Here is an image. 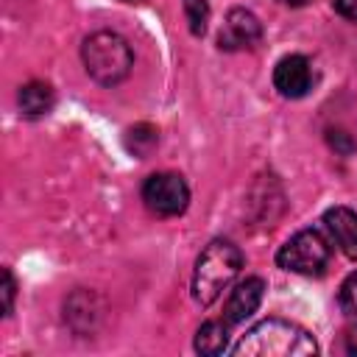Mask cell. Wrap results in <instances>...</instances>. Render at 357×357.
<instances>
[{
	"mask_svg": "<svg viewBox=\"0 0 357 357\" xmlns=\"http://www.w3.org/2000/svg\"><path fill=\"white\" fill-rule=\"evenodd\" d=\"M231 351L234 357H301V354H315L318 346L312 335L298 324L268 318L251 326Z\"/></svg>",
	"mask_w": 357,
	"mask_h": 357,
	"instance_id": "cell-1",
	"label": "cell"
},
{
	"mask_svg": "<svg viewBox=\"0 0 357 357\" xmlns=\"http://www.w3.org/2000/svg\"><path fill=\"white\" fill-rule=\"evenodd\" d=\"M243 268V251L229 243V240H212L198 262H195V273H192V296L198 304H212L240 273Z\"/></svg>",
	"mask_w": 357,
	"mask_h": 357,
	"instance_id": "cell-2",
	"label": "cell"
},
{
	"mask_svg": "<svg viewBox=\"0 0 357 357\" xmlns=\"http://www.w3.org/2000/svg\"><path fill=\"white\" fill-rule=\"evenodd\" d=\"M81 59H84L86 73L103 86L120 84L134 67V53L128 42L112 31H98L86 36L81 47Z\"/></svg>",
	"mask_w": 357,
	"mask_h": 357,
	"instance_id": "cell-3",
	"label": "cell"
},
{
	"mask_svg": "<svg viewBox=\"0 0 357 357\" xmlns=\"http://www.w3.org/2000/svg\"><path fill=\"white\" fill-rule=\"evenodd\" d=\"M329 254H332L329 240L318 229H304V231L293 234L279 248L276 262L284 271L304 273V276H318V273H324V268L329 262Z\"/></svg>",
	"mask_w": 357,
	"mask_h": 357,
	"instance_id": "cell-4",
	"label": "cell"
},
{
	"mask_svg": "<svg viewBox=\"0 0 357 357\" xmlns=\"http://www.w3.org/2000/svg\"><path fill=\"white\" fill-rule=\"evenodd\" d=\"M142 201L153 215L173 218L187 209L190 190L178 173H153L142 184Z\"/></svg>",
	"mask_w": 357,
	"mask_h": 357,
	"instance_id": "cell-5",
	"label": "cell"
},
{
	"mask_svg": "<svg viewBox=\"0 0 357 357\" xmlns=\"http://www.w3.org/2000/svg\"><path fill=\"white\" fill-rule=\"evenodd\" d=\"M259 36H262L259 20L245 8H231L218 33V45L220 50H245V47H254Z\"/></svg>",
	"mask_w": 357,
	"mask_h": 357,
	"instance_id": "cell-6",
	"label": "cell"
},
{
	"mask_svg": "<svg viewBox=\"0 0 357 357\" xmlns=\"http://www.w3.org/2000/svg\"><path fill=\"white\" fill-rule=\"evenodd\" d=\"M273 86L284 98H304L312 89V67L304 56H284L273 70Z\"/></svg>",
	"mask_w": 357,
	"mask_h": 357,
	"instance_id": "cell-7",
	"label": "cell"
},
{
	"mask_svg": "<svg viewBox=\"0 0 357 357\" xmlns=\"http://www.w3.org/2000/svg\"><path fill=\"white\" fill-rule=\"evenodd\" d=\"M262 293H265V282H262L259 276H251V279L240 282V284L231 290L229 301H226V312H223L226 326H234V324L245 321V318L259 307Z\"/></svg>",
	"mask_w": 357,
	"mask_h": 357,
	"instance_id": "cell-8",
	"label": "cell"
},
{
	"mask_svg": "<svg viewBox=\"0 0 357 357\" xmlns=\"http://www.w3.org/2000/svg\"><path fill=\"white\" fill-rule=\"evenodd\" d=\"M324 223L332 234V240L340 245V251L351 259H357V212L349 206H332L324 215Z\"/></svg>",
	"mask_w": 357,
	"mask_h": 357,
	"instance_id": "cell-9",
	"label": "cell"
},
{
	"mask_svg": "<svg viewBox=\"0 0 357 357\" xmlns=\"http://www.w3.org/2000/svg\"><path fill=\"white\" fill-rule=\"evenodd\" d=\"M17 100L25 117H42L53 106V89L45 81H28L25 86H20Z\"/></svg>",
	"mask_w": 357,
	"mask_h": 357,
	"instance_id": "cell-10",
	"label": "cell"
},
{
	"mask_svg": "<svg viewBox=\"0 0 357 357\" xmlns=\"http://www.w3.org/2000/svg\"><path fill=\"white\" fill-rule=\"evenodd\" d=\"M226 349V321H206L198 332H195V351L201 354H220Z\"/></svg>",
	"mask_w": 357,
	"mask_h": 357,
	"instance_id": "cell-11",
	"label": "cell"
},
{
	"mask_svg": "<svg viewBox=\"0 0 357 357\" xmlns=\"http://www.w3.org/2000/svg\"><path fill=\"white\" fill-rule=\"evenodd\" d=\"M156 142H159V131L153 126H148V123H139V126L128 128V134H126V148L139 159H145L153 151Z\"/></svg>",
	"mask_w": 357,
	"mask_h": 357,
	"instance_id": "cell-12",
	"label": "cell"
},
{
	"mask_svg": "<svg viewBox=\"0 0 357 357\" xmlns=\"http://www.w3.org/2000/svg\"><path fill=\"white\" fill-rule=\"evenodd\" d=\"M184 14H187V22H190L192 36H201L206 31V20H209L206 3L204 0H184Z\"/></svg>",
	"mask_w": 357,
	"mask_h": 357,
	"instance_id": "cell-13",
	"label": "cell"
},
{
	"mask_svg": "<svg viewBox=\"0 0 357 357\" xmlns=\"http://www.w3.org/2000/svg\"><path fill=\"white\" fill-rule=\"evenodd\" d=\"M337 301H340V310L346 315H357V271L343 279L340 293H337Z\"/></svg>",
	"mask_w": 357,
	"mask_h": 357,
	"instance_id": "cell-14",
	"label": "cell"
},
{
	"mask_svg": "<svg viewBox=\"0 0 357 357\" xmlns=\"http://www.w3.org/2000/svg\"><path fill=\"white\" fill-rule=\"evenodd\" d=\"M14 290H17L14 276H11V271L6 268V271H3V315H8L11 307H14Z\"/></svg>",
	"mask_w": 357,
	"mask_h": 357,
	"instance_id": "cell-15",
	"label": "cell"
},
{
	"mask_svg": "<svg viewBox=\"0 0 357 357\" xmlns=\"http://www.w3.org/2000/svg\"><path fill=\"white\" fill-rule=\"evenodd\" d=\"M332 6H335V11H337L340 17L357 22V0H332Z\"/></svg>",
	"mask_w": 357,
	"mask_h": 357,
	"instance_id": "cell-16",
	"label": "cell"
},
{
	"mask_svg": "<svg viewBox=\"0 0 357 357\" xmlns=\"http://www.w3.org/2000/svg\"><path fill=\"white\" fill-rule=\"evenodd\" d=\"M329 142H332V145H337L343 153H349V151L354 148V142H351V139H346V134H343V131H329Z\"/></svg>",
	"mask_w": 357,
	"mask_h": 357,
	"instance_id": "cell-17",
	"label": "cell"
},
{
	"mask_svg": "<svg viewBox=\"0 0 357 357\" xmlns=\"http://www.w3.org/2000/svg\"><path fill=\"white\" fill-rule=\"evenodd\" d=\"M346 351L349 354H357V324L346 329Z\"/></svg>",
	"mask_w": 357,
	"mask_h": 357,
	"instance_id": "cell-18",
	"label": "cell"
},
{
	"mask_svg": "<svg viewBox=\"0 0 357 357\" xmlns=\"http://www.w3.org/2000/svg\"><path fill=\"white\" fill-rule=\"evenodd\" d=\"M279 3H284V6H293V8H298V6H307L310 0H279Z\"/></svg>",
	"mask_w": 357,
	"mask_h": 357,
	"instance_id": "cell-19",
	"label": "cell"
},
{
	"mask_svg": "<svg viewBox=\"0 0 357 357\" xmlns=\"http://www.w3.org/2000/svg\"><path fill=\"white\" fill-rule=\"evenodd\" d=\"M123 3H142V0H123Z\"/></svg>",
	"mask_w": 357,
	"mask_h": 357,
	"instance_id": "cell-20",
	"label": "cell"
}]
</instances>
